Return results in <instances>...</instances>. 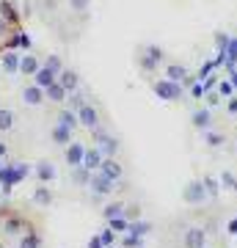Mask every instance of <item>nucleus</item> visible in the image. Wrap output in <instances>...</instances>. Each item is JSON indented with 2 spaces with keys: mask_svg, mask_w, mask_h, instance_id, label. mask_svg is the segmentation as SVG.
Masks as SVG:
<instances>
[{
  "mask_svg": "<svg viewBox=\"0 0 237 248\" xmlns=\"http://www.w3.org/2000/svg\"><path fill=\"white\" fill-rule=\"evenodd\" d=\"M226 221L210 213H188L171 226L166 248H237L226 234Z\"/></svg>",
  "mask_w": 237,
  "mask_h": 248,
  "instance_id": "obj_3",
  "label": "nucleus"
},
{
  "mask_svg": "<svg viewBox=\"0 0 237 248\" xmlns=\"http://www.w3.org/2000/svg\"><path fill=\"white\" fill-rule=\"evenodd\" d=\"M28 78L17 91L28 116L0 108V146L47 199L111 204L127 190L122 146L105 110L58 55L19 53Z\"/></svg>",
  "mask_w": 237,
  "mask_h": 248,
  "instance_id": "obj_1",
  "label": "nucleus"
},
{
  "mask_svg": "<svg viewBox=\"0 0 237 248\" xmlns=\"http://www.w3.org/2000/svg\"><path fill=\"white\" fill-rule=\"evenodd\" d=\"M190 116L204 143L237 157V31L221 36L188 86Z\"/></svg>",
  "mask_w": 237,
  "mask_h": 248,
  "instance_id": "obj_2",
  "label": "nucleus"
},
{
  "mask_svg": "<svg viewBox=\"0 0 237 248\" xmlns=\"http://www.w3.org/2000/svg\"><path fill=\"white\" fill-rule=\"evenodd\" d=\"M0 248H47L42 221L25 204H0Z\"/></svg>",
  "mask_w": 237,
  "mask_h": 248,
  "instance_id": "obj_4",
  "label": "nucleus"
}]
</instances>
